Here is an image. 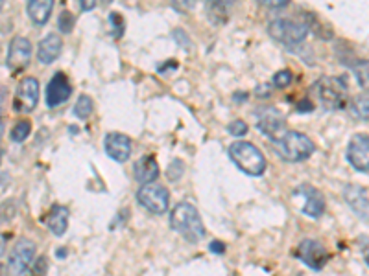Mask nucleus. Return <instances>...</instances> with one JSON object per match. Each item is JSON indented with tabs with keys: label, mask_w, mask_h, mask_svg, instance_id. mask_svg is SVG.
<instances>
[{
	"label": "nucleus",
	"mask_w": 369,
	"mask_h": 276,
	"mask_svg": "<svg viewBox=\"0 0 369 276\" xmlns=\"http://www.w3.org/2000/svg\"><path fill=\"white\" fill-rule=\"evenodd\" d=\"M170 227L190 243H198L205 238V225L196 206L190 203H179L174 206V210L170 212Z\"/></svg>",
	"instance_id": "1"
},
{
	"label": "nucleus",
	"mask_w": 369,
	"mask_h": 276,
	"mask_svg": "<svg viewBox=\"0 0 369 276\" xmlns=\"http://www.w3.org/2000/svg\"><path fill=\"white\" fill-rule=\"evenodd\" d=\"M229 158L236 168L251 177H260L266 171V158L262 151L246 140H238L229 146Z\"/></svg>",
	"instance_id": "2"
},
{
	"label": "nucleus",
	"mask_w": 369,
	"mask_h": 276,
	"mask_svg": "<svg viewBox=\"0 0 369 276\" xmlns=\"http://www.w3.org/2000/svg\"><path fill=\"white\" fill-rule=\"evenodd\" d=\"M279 156L286 163H303L316 151V144L307 135L299 131H286L281 140L275 142Z\"/></svg>",
	"instance_id": "3"
},
{
	"label": "nucleus",
	"mask_w": 369,
	"mask_h": 276,
	"mask_svg": "<svg viewBox=\"0 0 369 276\" xmlns=\"http://www.w3.org/2000/svg\"><path fill=\"white\" fill-rule=\"evenodd\" d=\"M321 105L329 111H344L349 105L347 85L340 78H321L314 85Z\"/></svg>",
	"instance_id": "4"
},
{
	"label": "nucleus",
	"mask_w": 369,
	"mask_h": 276,
	"mask_svg": "<svg viewBox=\"0 0 369 276\" xmlns=\"http://www.w3.org/2000/svg\"><path fill=\"white\" fill-rule=\"evenodd\" d=\"M270 36L275 41L283 42L286 46H297L309 36V25L303 20H290V18H275L268 26Z\"/></svg>",
	"instance_id": "5"
},
{
	"label": "nucleus",
	"mask_w": 369,
	"mask_h": 276,
	"mask_svg": "<svg viewBox=\"0 0 369 276\" xmlns=\"http://www.w3.org/2000/svg\"><path fill=\"white\" fill-rule=\"evenodd\" d=\"M137 201H139L140 206H144L148 212L161 216L164 212H168L170 193L163 184L150 182V184H142V187L139 188Z\"/></svg>",
	"instance_id": "6"
},
{
	"label": "nucleus",
	"mask_w": 369,
	"mask_h": 276,
	"mask_svg": "<svg viewBox=\"0 0 369 276\" xmlns=\"http://www.w3.org/2000/svg\"><path fill=\"white\" fill-rule=\"evenodd\" d=\"M37 247L31 240H18L15 247L10 252V258H8V267L12 271V275H23L26 271L30 269L31 262L36 258Z\"/></svg>",
	"instance_id": "7"
},
{
	"label": "nucleus",
	"mask_w": 369,
	"mask_h": 276,
	"mask_svg": "<svg viewBox=\"0 0 369 276\" xmlns=\"http://www.w3.org/2000/svg\"><path fill=\"white\" fill-rule=\"evenodd\" d=\"M297 258L301 260L303 264L314 271H321L331 260V254L325 247L321 245L320 241L316 240H303L297 245Z\"/></svg>",
	"instance_id": "8"
},
{
	"label": "nucleus",
	"mask_w": 369,
	"mask_h": 276,
	"mask_svg": "<svg viewBox=\"0 0 369 276\" xmlns=\"http://www.w3.org/2000/svg\"><path fill=\"white\" fill-rule=\"evenodd\" d=\"M39 103V81L36 78H25L17 87L13 98V109L17 113H31Z\"/></svg>",
	"instance_id": "9"
},
{
	"label": "nucleus",
	"mask_w": 369,
	"mask_h": 276,
	"mask_svg": "<svg viewBox=\"0 0 369 276\" xmlns=\"http://www.w3.org/2000/svg\"><path fill=\"white\" fill-rule=\"evenodd\" d=\"M31 42L26 37H13L10 42V49H8V57L6 65L12 72H18L28 66L31 59Z\"/></svg>",
	"instance_id": "10"
},
{
	"label": "nucleus",
	"mask_w": 369,
	"mask_h": 276,
	"mask_svg": "<svg viewBox=\"0 0 369 276\" xmlns=\"http://www.w3.org/2000/svg\"><path fill=\"white\" fill-rule=\"evenodd\" d=\"M347 163L357 171H369V135L358 133L349 140Z\"/></svg>",
	"instance_id": "11"
},
{
	"label": "nucleus",
	"mask_w": 369,
	"mask_h": 276,
	"mask_svg": "<svg viewBox=\"0 0 369 276\" xmlns=\"http://www.w3.org/2000/svg\"><path fill=\"white\" fill-rule=\"evenodd\" d=\"M73 94V85L63 72H55L54 78L50 79L47 87V105L49 107H58L61 103H65Z\"/></svg>",
	"instance_id": "12"
},
{
	"label": "nucleus",
	"mask_w": 369,
	"mask_h": 276,
	"mask_svg": "<svg viewBox=\"0 0 369 276\" xmlns=\"http://www.w3.org/2000/svg\"><path fill=\"white\" fill-rule=\"evenodd\" d=\"M103 148H105L107 156H111L116 163H126L133 150L129 137L122 135V133H110L103 140Z\"/></svg>",
	"instance_id": "13"
},
{
	"label": "nucleus",
	"mask_w": 369,
	"mask_h": 276,
	"mask_svg": "<svg viewBox=\"0 0 369 276\" xmlns=\"http://www.w3.org/2000/svg\"><path fill=\"white\" fill-rule=\"evenodd\" d=\"M257 129H259L264 137H268L273 142H277L283 138V135L286 133L285 118L277 113V111H270V113L262 114L259 118V124H257Z\"/></svg>",
	"instance_id": "14"
},
{
	"label": "nucleus",
	"mask_w": 369,
	"mask_h": 276,
	"mask_svg": "<svg viewBox=\"0 0 369 276\" xmlns=\"http://www.w3.org/2000/svg\"><path fill=\"white\" fill-rule=\"evenodd\" d=\"M61 50H63L61 37L55 36V33H49L47 37H42L39 46H37V59L42 65H50V63H54L60 57Z\"/></svg>",
	"instance_id": "15"
},
{
	"label": "nucleus",
	"mask_w": 369,
	"mask_h": 276,
	"mask_svg": "<svg viewBox=\"0 0 369 276\" xmlns=\"http://www.w3.org/2000/svg\"><path fill=\"white\" fill-rule=\"evenodd\" d=\"M297 192H301L303 197H305L303 214L314 217V219L321 217V214L325 212V199H323L320 190H316L314 187H301Z\"/></svg>",
	"instance_id": "16"
},
{
	"label": "nucleus",
	"mask_w": 369,
	"mask_h": 276,
	"mask_svg": "<svg viewBox=\"0 0 369 276\" xmlns=\"http://www.w3.org/2000/svg\"><path fill=\"white\" fill-rule=\"evenodd\" d=\"M133 175L135 179L142 182V184H150V182H155L159 177V166L155 156L146 155L142 158H139L133 166Z\"/></svg>",
	"instance_id": "17"
},
{
	"label": "nucleus",
	"mask_w": 369,
	"mask_h": 276,
	"mask_svg": "<svg viewBox=\"0 0 369 276\" xmlns=\"http://www.w3.org/2000/svg\"><path fill=\"white\" fill-rule=\"evenodd\" d=\"M47 227L54 236H63L67 232L68 227V208L67 206H61L55 204L52 206L47 216Z\"/></svg>",
	"instance_id": "18"
},
{
	"label": "nucleus",
	"mask_w": 369,
	"mask_h": 276,
	"mask_svg": "<svg viewBox=\"0 0 369 276\" xmlns=\"http://www.w3.org/2000/svg\"><path fill=\"white\" fill-rule=\"evenodd\" d=\"M54 10V0H28V15L36 26H44Z\"/></svg>",
	"instance_id": "19"
},
{
	"label": "nucleus",
	"mask_w": 369,
	"mask_h": 276,
	"mask_svg": "<svg viewBox=\"0 0 369 276\" xmlns=\"http://www.w3.org/2000/svg\"><path fill=\"white\" fill-rule=\"evenodd\" d=\"M344 195H345L347 204L351 206L353 210L357 212L358 216H364V217L368 216L369 199H368V195H366V190H364V188L351 184V187L345 188Z\"/></svg>",
	"instance_id": "20"
},
{
	"label": "nucleus",
	"mask_w": 369,
	"mask_h": 276,
	"mask_svg": "<svg viewBox=\"0 0 369 276\" xmlns=\"http://www.w3.org/2000/svg\"><path fill=\"white\" fill-rule=\"evenodd\" d=\"M94 111V103H92V98L87 96V94H81L78 98V102L74 105V114H76V118L79 120H87L89 116Z\"/></svg>",
	"instance_id": "21"
},
{
	"label": "nucleus",
	"mask_w": 369,
	"mask_h": 276,
	"mask_svg": "<svg viewBox=\"0 0 369 276\" xmlns=\"http://www.w3.org/2000/svg\"><path fill=\"white\" fill-rule=\"evenodd\" d=\"M351 109L355 116L362 118V120H369V94H360L351 102Z\"/></svg>",
	"instance_id": "22"
},
{
	"label": "nucleus",
	"mask_w": 369,
	"mask_h": 276,
	"mask_svg": "<svg viewBox=\"0 0 369 276\" xmlns=\"http://www.w3.org/2000/svg\"><path fill=\"white\" fill-rule=\"evenodd\" d=\"M31 133V124L28 120H18L15 126H13L12 133H10V137H12L13 142H17V144H21V142H25L26 138L30 137Z\"/></svg>",
	"instance_id": "23"
},
{
	"label": "nucleus",
	"mask_w": 369,
	"mask_h": 276,
	"mask_svg": "<svg viewBox=\"0 0 369 276\" xmlns=\"http://www.w3.org/2000/svg\"><path fill=\"white\" fill-rule=\"evenodd\" d=\"M74 25H76V18L68 10H63L60 15V20H58V26H60L61 33H71L74 30Z\"/></svg>",
	"instance_id": "24"
},
{
	"label": "nucleus",
	"mask_w": 369,
	"mask_h": 276,
	"mask_svg": "<svg viewBox=\"0 0 369 276\" xmlns=\"http://www.w3.org/2000/svg\"><path fill=\"white\" fill-rule=\"evenodd\" d=\"M183 174H185V164H183V161H179V158L172 161V163H170V166H168V171H166L168 179L172 180V182H176V180L181 179Z\"/></svg>",
	"instance_id": "25"
},
{
	"label": "nucleus",
	"mask_w": 369,
	"mask_h": 276,
	"mask_svg": "<svg viewBox=\"0 0 369 276\" xmlns=\"http://www.w3.org/2000/svg\"><path fill=\"white\" fill-rule=\"evenodd\" d=\"M292 83V72L290 70H279L275 76H273V87L277 89H285Z\"/></svg>",
	"instance_id": "26"
},
{
	"label": "nucleus",
	"mask_w": 369,
	"mask_h": 276,
	"mask_svg": "<svg viewBox=\"0 0 369 276\" xmlns=\"http://www.w3.org/2000/svg\"><path fill=\"white\" fill-rule=\"evenodd\" d=\"M47 271H49V260L47 256H41L26 276H47Z\"/></svg>",
	"instance_id": "27"
},
{
	"label": "nucleus",
	"mask_w": 369,
	"mask_h": 276,
	"mask_svg": "<svg viewBox=\"0 0 369 276\" xmlns=\"http://www.w3.org/2000/svg\"><path fill=\"white\" fill-rule=\"evenodd\" d=\"M227 131H229V135H233V137L240 138L248 133V126H246V122L236 120V122H233V124H229Z\"/></svg>",
	"instance_id": "28"
},
{
	"label": "nucleus",
	"mask_w": 369,
	"mask_h": 276,
	"mask_svg": "<svg viewBox=\"0 0 369 276\" xmlns=\"http://www.w3.org/2000/svg\"><path fill=\"white\" fill-rule=\"evenodd\" d=\"M15 212H17L15 204H13L12 201L6 203L2 208H0V221H12L13 217H15Z\"/></svg>",
	"instance_id": "29"
},
{
	"label": "nucleus",
	"mask_w": 369,
	"mask_h": 276,
	"mask_svg": "<svg viewBox=\"0 0 369 276\" xmlns=\"http://www.w3.org/2000/svg\"><path fill=\"white\" fill-rule=\"evenodd\" d=\"M110 23L115 26V30H113V36L120 37L122 31H124V23H122L120 13H111L110 15Z\"/></svg>",
	"instance_id": "30"
},
{
	"label": "nucleus",
	"mask_w": 369,
	"mask_h": 276,
	"mask_svg": "<svg viewBox=\"0 0 369 276\" xmlns=\"http://www.w3.org/2000/svg\"><path fill=\"white\" fill-rule=\"evenodd\" d=\"M172 4L176 8L177 12H192L196 6V0H172Z\"/></svg>",
	"instance_id": "31"
},
{
	"label": "nucleus",
	"mask_w": 369,
	"mask_h": 276,
	"mask_svg": "<svg viewBox=\"0 0 369 276\" xmlns=\"http://www.w3.org/2000/svg\"><path fill=\"white\" fill-rule=\"evenodd\" d=\"M259 2L266 8H285L290 4V0H259Z\"/></svg>",
	"instance_id": "32"
},
{
	"label": "nucleus",
	"mask_w": 369,
	"mask_h": 276,
	"mask_svg": "<svg viewBox=\"0 0 369 276\" xmlns=\"http://www.w3.org/2000/svg\"><path fill=\"white\" fill-rule=\"evenodd\" d=\"M174 39H176V41L181 44V46H185V44H187V49H190V41H188L187 33H183L181 30L174 31Z\"/></svg>",
	"instance_id": "33"
},
{
	"label": "nucleus",
	"mask_w": 369,
	"mask_h": 276,
	"mask_svg": "<svg viewBox=\"0 0 369 276\" xmlns=\"http://www.w3.org/2000/svg\"><path fill=\"white\" fill-rule=\"evenodd\" d=\"M98 0H79V8H81V12H91L97 8Z\"/></svg>",
	"instance_id": "34"
},
{
	"label": "nucleus",
	"mask_w": 369,
	"mask_h": 276,
	"mask_svg": "<svg viewBox=\"0 0 369 276\" xmlns=\"http://www.w3.org/2000/svg\"><path fill=\"white\" fill-rule=\"evenodd\" d=\"M214 254H224L225 252V245L222 243V241H212L211 247H209Z\"/></svg>",
	"instance_id": "35"
},
{
	"label": "nucleus",
	"mask_w": 369,
	"mask_h": 276,
	"mask_svg": "<svg viewBox=\"0 0 369 276\" xmlns=\"http://www.w3.org/2000/svg\"><path fill=\"white\" fill-rule=\"evenodd\" d=\"M207 2H209V6L225 8V6H229V4H233L235 0H207Z\"/></svg>",
	"instance_id": "36"
},
{
	"label": "nucleus",
	"mask_w": 369,
	"mask_h": 276,
	"mask_svg": "<svg viewBox=\"0 0 369 276\" xmlns=\"http://www.w3.org/2000/svg\"><path fill=\"white\" fill-rule=\"evenodd\" d=\"M4 252H6V236L0 234V258L4 256Z\"/></svg>",
	"instance_id": "37"
},
{
	"label": "nucleus",
	"mask_w": 369,
	"mask_h": 276,
	"mask_svg": "<svg viewBox=\"0 0 369 276\" xmlns=\"http://www.w3.org/2000/svg\"><path fill=\"white\" fill-rule=\"evenodd\" d=\"M246 98H248V94H246V92H244V94H242V92H236V94H235L236 102H240V100H244V102H246Z\"/></svg>",
	"instance_id": "38"
},
{
	"label": "nucleus",
	"mask_w": 369,
	"mask_h": 276,
	"mask_svg": "<svg viewBox=\"0 0 369 276\" xmlns=\"http://www.w3.org/2000/svg\"><path fill=\"white\" fill-rule=\"evenodd\" d=\"M65 254H67V249H60L58 251V258H65Z\"/></svg>",
	"instance_id": "39"
},
{
	"label": "nucleus",
	"mask_w": 369,
	"mask_h": 276,
	"mask_svg": "<svg viewBox=\"0 0 369 276\" xmlns=\"http://www.w3.org/2000/svg\"><path fill=\"white\" fill-rule=\"evenodd\" d=\"M2 137H4V122L0 120V140H2Z\"/></svg>",
	"instance_id": "40"
},
{
	"label": "nucleus",
	"mask_w": 369,
	"mask_h": 276,
	"mask_svg": "<svg viewBox=\"0 0 369 276\" xmlns=\"http://www.w3.org/2000/svg\"><path fill=\"white\" fill-rule=\"evenodd\" d=\"M100 2H102L103 6H107V4H110V2H113V0H100Z\"/></svg>",
	"instance_id": "41"
},
{
	"label": "nucleus",
	"mask_w": 369,
	"mask_h": 276,
	"mask_svg": "<svg viewBox=\"0 0 369 276\" xmlns=\"http://www.w3.org/2000/svg\"><path fill=\"white\" fill-rule=\"evenodd\" d=\"M0 276H4V265H0Z\"/></svg>",
	"instance_id": "42"
},
{
	"label": "nucleus",
	"mask_w": 369,
	"mask_h": 276,
	"mask_svg": "<svg viewBox=\"0 0 369 276\" xmlns=\"http://www.w3.org/2000/svg\"><path fill=\"white\" fill-rule=\"evenodd\" d=\"M4 2H6V0H0V10H2V6H4Z\"/></svg>",
	"instance_id": "43"
},
{
	"label": "nucleus",
	"mask_w": 369,
	"mask_h": 276,
	"mask_svg": "<svg viewBox=\"0 0 369 276\" xmlns=\"http://www.w3.org/2000/svg\"><path fill=\"white\" fill-rule=\"evenodd\" d=\"M366 264L369 265V254H368V256H366Z\"/></svg>",
	"instance_id": "44"
},
{
	"label": "nucleus",
	"mask_w": 369,
	"mask_h": 276,
	"mask_svg": "<svg viewBox=\"0 0 369 276\" xmlns=\"http://www.w3.org/2000/svg\"><path fill=\"white\" fill-rule=\"evenodd\" d=\"M0 163H2V150H0Z\"/></svg>",
	"instance_id": "45"
}]
</instances>
